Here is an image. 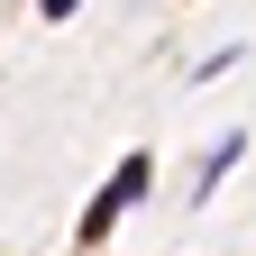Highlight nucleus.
<instances>
[{
	"mask_svg": "<svg viewBox=\"0 0 256 256\" xmlns=\"http://www.w3.org/2000/svg\"><path fill=\"white\" fill-rule=\"evenodd\" d=\"M146 174H156V165H146V156H128V165L110 174V192H101V202H92V210H82V238H101V229H110V220H119V202H138V192H146Z\"/></svg>",
	"mask_w": 256,
	"mask_h": 256,
	"instance_id": "nucleus-1",
	"label": "nucleus"
}]
</instances>
